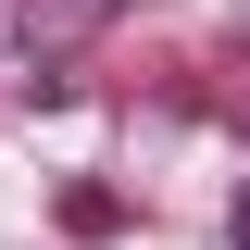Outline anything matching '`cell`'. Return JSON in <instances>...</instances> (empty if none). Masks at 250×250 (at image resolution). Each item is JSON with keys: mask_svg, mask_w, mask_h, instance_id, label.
<instances>
[{"mask_svg": "<svg viewBox=\"0 0 250 250\" xmlns=\"http://www.w3.org/2000/svg\"><path fill=\"white\" fill-rule=\"evenodd\" d=\"M225 238H250V188H238V200H225Z\"/></svg>", "mask_w": 250, "mask_h": 250, "instance_id": "3957f363", "label": "cell"}, {"mask_svg": "<svg viewBox=\"0 0 250 250\" xmlns=\"http://www.w3.org/2000/svg\"><path fill=\"white\" fill-rule=\"evenodd\" d=\"M113 13H125V0H13V50H25V75L50 88V62H62V50H88Z\"/></svg>", "mask_w": 250, "mask_h": 250, "instance_id": "6da1fadb", "label": "cell"}, {"mask_svg": "<svg viewBox=\"0 0 250 250\" xmlns=\"http://www.w3.org/2000/svg\"><path fill=\"white\" fill-rule=\"evenodd\" d=\"M62 225H75V238H113L125 200H113V188H62Z\"/></svg>", "mask_w": 250, "mask_h": 250, "instance_id": "7a4b0ae2", "label": "cell"}]
</instances>
